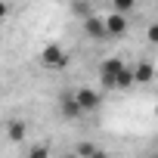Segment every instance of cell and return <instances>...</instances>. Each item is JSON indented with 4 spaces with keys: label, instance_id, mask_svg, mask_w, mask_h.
<instances>
[{
    "label": "cell",
    "instance_id": "1",
    "mask_svg": "<svg viewBox=\"0 0 158 158\" xmlns=\"http://www.w3.org/2000/svg\"><path fill=\"white\" fill-rule=\"evenodd\" d=\"M40 62H44V68L59 71V68H68V53H65L59 44H50V47L40 50Z\"/></svg>",
    "mask_w": 158,
    "mask_h": 158
},
{
    "label": "cell",
    "instance_id": "2",
    "mask_svg": "<svg viewBox=\"0 0 158 158\" xmlns=\"http://www.w3.org/2000/svg\"><path fill=\"white\" fill-rule=\"evenodd\" d=\"M121 71H124V62H121V59H106V62L99 65V77H102L106 87H118Z\"/></svg>",
    "mask_w": 158,
    "mask_h": 158
},
{
    "label": "cell",
    "instance_id": "3",
    "mask_svg": "<svg viewBox=\"0 0 158 158\" xmlns=\"http://www.w3.org/2000/svg\"><path fill=\"white\" fill-rule=\"evenodd\" d=\"M74 99H77V106H81V112H84V115L99 109V93H96V90H90V87L74 90Z\"/></svg>",
    "mask_w": 158,
    "mask_h": 158
},
{
    "label": "cell",
    "instance_id": "4",
    "mask_svg": "<svg viewBox=\"0 0 158 158\" xmlns=\"http://www.w3.org/2000/svg\"><path fill=\"white\" fill-rule=\"evenodd\" d=\"M59 112H62L65 121H77V118L84 115L81 106H77V99H74V93H62V96H59Z\"/></svg>",
    "mask_w": 158,
    "mask_h": 158
},
{
    "label": "cell",
    "instance_id": "5",
    "mask_svg": "<svg viewBox=\"0 0 158 158\" xmlns=\"http://www.w3.org/2000/svg\"><path fill=\"white\" fill-rule=\"evenodd\" d=\"M124 31H127V19H124V16H118V13L106 16V34H109V37H121Z\"/></svg>",
    "mask_w": 158,
    "mask_h": 158
},
{
    "label": "cell",
    "instance_id": "6",
    "mask_svg": "<svg viewBox=\"0 0 158 158\" xmlns=\"http://www.w3.org/2000/svg\"><path fill=\"white\" fill-rule=\"evenodd\" d=\"M84 31H87L90 37H96V40H99V37H109V34H106V19H99V16H90V19L84 22Z\"/></svg>",
    "mask_w": 158,
    "mask_h": 158
},
{
    "label": "cell",
    "instance_id": "7",
    "mask_svg": "<svg viewBox=\"0 0 158 158\" xmlns=\"http://www.w3.org/2000/svg\"><path fill=\"white\" fill-rule=\"evenodd\" d=\"M155 77V68H152V62H139L136 68H133V81L136 84H149Z\"/></svg>",
    "mask_w": 158,
    "mask_h": 158
},
{
    "label": "cell",
    "instance_id": "8",
    "mask_svg": "<svg viewBox=\"0 0 158 158\" xmlns=\"http://www.w3.org/2000/svg\"><path fill=\"white\" fill-rule=\"evenodd\" d=\"M6 136H10L13 143H22V139H25V121H10V124H6Z\"/></svg>",
    "mask_w": 158,
    "mask_h": 158
},
{
    "label": "cell",
    "instance_id": "9",
    "mask_svg": "<svg viewBox=\"0 0 158 158\" xmlns=\"http://www.w3.org/2000/svg\"><path fill=\"white\" fill-rule=\"evenodd\" d=\"M96 149H99L96 143H77V146H74V155H77V158H90Z\"/></svg>",
    "mask_w": 158,
    "mask_h": 158
},
{
    "label": "cell",
    "instance_id": "10",
    "mask_svg": "<svg viewBox=\"0 0 158 158\" xmlns=\"http://www.w3.org/2000/svg\"><path fill=\"white\" fill-rule=\"evenodd\" d=\"M130 84H136V81H133V71H130V68H124V71H121V77H118V90H127Z\"/></svg>",
    "mask_w": 158,
    "mask_h": 158
},
{
    "label": "cell",
    "instance_id": "11",
    "mask_svg": "<svg viewBox=\"0 0 158 158\" xmlns=\"http://www.w3.org/2000/svg\"><path fill=\"white\" fill-rule=\"evenodd\" d=\"M130 10H133V3H130V0H118V3H115V13H118V16H127Z\"/></svg>",
    "mask_w": 158,
    "mask_h": 158
},
{
    "label": "cell",
    "instance_id": "12",
    "mask_svg": "<svg viewBox=\"0 0 158 158\" xmlns=\"http://www.w3.org/2000/svg\"><path fill=\"white\" fill-rule=\"evenodd\" d=\"M146 37H149V44H155V47H158V22H152V25L146 28Z\"/></svg>",
    "mask_w": 158,
    "mask_h": 158
},
{
    "label": "cell",
    "instance_id": "13",
    "mask_svg": "<svg viewBox=\"0 0 158 158\" xmlns=\"http://www.w3.org/2000/svg\"><path fill=\"white\" fill-rule=\"evenodd\" d=\"M28 158H50V149H47V146H34V149L28 152Z\"/></svg>",
    "mask_w": 158,
    "mask_h": 158
},
{
    "label": "cell",
    "instance_id": "14",
    "mask_svg": "<svg viewBox=\"0 0 158 158\" xmlns=\"http://www.w3.org/2000/svg\"><path fill=\"white\" fill-rule=\"evenodd\" d=\"M90 158H109V152H106V149H96V152H93Z\"/></svg>",
    "mask_w": 158,
    "mask_h": 158
},
{
    "label": "cell",
    "instance_id": "15",
    "mask_svg": "<svg viewBox=\"0 0 158 158\" xmlns=\"http://www.w3.org/2000/svg\"><path fill=\"white\" fill-rule=\"evenodd\" d=\"M6 13H10V6H6V3H0V19H3Z\"/></svg>",
    "mask_w": 158,
    "mask_h": 158
},
{
    "label": "cell",
    "instance_id": "16",
    "mask_svg": "<svg viewBox=\"0 0 158 158\" xmlns=\"http://www.w3.org/2000/svg\"><path fill=\"white\" fill-rule=\"evenodd\" d=\"M62 158H77V155H74V152H65V155H62Z\"/></svg>",
    "mask_w": 158,
    "mask_h": 158
},
{
    "label": "cell",
    "instance_id": "17",
    "mask_svg": "<svg viewBox=\"0 0 158 158\" xmlns=\"http://www.w3.org/2000/svg\"><path fill=\"white\" fill-rule=\"evenodd\" d=\"M152 158H158V152H152Z\"/></svg>",
    "mask_w": 158,
    "mask_h": 158
},
{
    "label": "cell",
    "instance_id": "18",
    "mask_svg": "<svg viewBox=\"0 0 158 158\" xmlns=\"http://www.w3.org/2000/svg\"><path fill=\"white\" fill-rule=\"evenodd\" d=\"M155 115H158V106H155Z\"/></svg>",
    "mask_w": 158,
    "mask_h": 158
}]
</instances>
